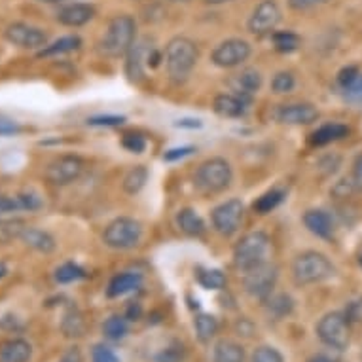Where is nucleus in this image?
Here are the masks:
<instances>
[{
    "mask_svg": "<svg viewBox=\"0 0 362 362\" xmlns=\"http://www.w3.org/2000/svg\"><path fill=\"white\" fill-rule=\"evenodd\" d=\"M197 59H199V49L196 42L190 38L175 36L167 42L163 61H165L167 76L173 83L177 86L185 83L196 69Z\"/></svg>",
    "mask_w": 362,
    "mask_h": 362,
    "instance_id": "obj_1",
    "label": "nucleus"
},
{
    "mask_svg": "<svg viewBox=\"0 0 362 362\" xmlns=\"http://www.w3.org/2000/svg\"><path fill=\"white\" fill-rule=\"evenodd\" d=\"M135 40H137V23L131 16L122 13L110 19V23L107 25V30L99 40V54L108 59H118L129 52Z\"/></svg>",
    "mask_w": 362,
    "mask_h": 362,
    "instance_id": "obj_2",
    "label": "nucleus"
},
{
    "mask_svg": "<svg viewBox=\"0 0 362 362\" xmlns=\"http://www.w3.org/2000/svg\"><path fill=\"white\" fill-rule=\"evenodd\" d=\"M336 275V267L327 255L317 250H305L298 255L292 264V277L298 286L317 285L322 281L332 279Z\"/></svg>",
    "mask_w": 362,
    "mask_h": 362,
    "instance_id": "obj_3",
    "label": "nucleus"
},
{
    "mask_svg": "<svg viewBox=\"0 0 362 362\" xmlns=\"http://www.w3.org/2000/svg\"><path fill=\"white\" fill-rule=\"evenodd\" d=\"M272 252V239L266 232H250L239 239L233 249V266L241 274H247L250 269L269 262Z\"/></svg>",
    "mask_w": 362,
    "mask_h": 362,
    "instance_id": "obj_4",
    "label": "nucleus"
},
{
    "mask_svg": "<svg viewBox=\"0 0 362 362\" xmlns=\"http://www.w3.org/2000/svg\"><path fill=\"white\" fill-rule=\"evenodd\" d=\"M233 180V169L224 158H209L196 169L194 185L205 194H220L230 188Z\"/></svg>",
    "mask_w": 362,
    "mask_h": 362,
    "instance_id": "obj_5",
    "label": "nucleus"
},
{
    "mask_svg": "<svg viewBox=\"0 0 362 362\" xmlns=\"http://www.w3.org/2000/svg\"><path fill=\"white\" fill-rule=\"evenodd\" d=\"M143 239V224L131 216H118L105 228L103 243L108 249L129 250L137 247Z\"/></svg>",
    "mask_w": 362,
    "mask_h": 362,
    "instance_id": "obj_6",
    "label": "nucleus"
},
{
    "mask_svg": "<svg viewBox=\"0 0 362 362\" xmlns=\"http://www.w3.org/2000/svg\"><path fill=\"white\" fill-rule=\"evenodd\" d=\"M317 338L330 349L345 351L351 344L349 319L341 311H330L317 322Z\"/></svg>",
    "mask_w": 362,
    "mask_h": 362,
    "instance_id": "obj_7",
    "label": "nucleus"
},
{
    "mask_svg": "<svg viewBox=\"0 0 362 362\" xmlns=\"http://www.w3.org/2000/svg\"><path fill=\"white\" fill-rule=\"evenodd\" d=\"M277 279H279L277 266L272 264V262H266V264H262V266L255 267V269H250V272L245 274L243 288L250 298L266 302L267 298L274 294Z\"/></svg>",
    "mask_w": 362,
    "mask_h": 362,
    "instance_id": "obj_8",
    "label": "nucleus"
},
{
    "mask_svg": "<svg viewBox=\"0 0 362 362\" xmlns=\"http://www.w3.org/2000/svg\"><path fill=\"white\" fill-rule=\"evenodd\" d=\"M245 218V205L241 199L233 197L228 202L220 203L218 207L213 209L211 222H213L214 232L220 233L222 238H232L239 232Z\"/></svg>",
    "mask_w": 362,
    "mask_h": 362,
    "instance_id": "obj_9",
    "label": "nucleus"
},
{
    "mask_svg": "<svg viewBox=\"0 0 362 362\" xmlns=\"http://www.w3.org/2000/svg\"><path fill=\"white\" fill-rule=\"evenodd\" d=\"M250 54H252V46L249 42L243 38H228L213 49L211 61L220 69H235L243 65L245 61H249Z\"/></svg>",
    "mask_w": 362,
    "mask_h": 362,
    "instance_id": "obj_10",
    "label": "nucleus"
},
{
    "mask_svg": "<svg viewBox=\"0 0 362 362\" xmlns=\"http://www.w3.org/2000/svg\"><path fill=\"white\" fill-rule=\"evenodd\" d=\"M83 169H86V163L80 156H59L54 161H49L48 167H46V178H48L49 185L66 186L82 177Z\"/></svg>",
    "mask_w": 362,
    "mask_h": 362,
    "instance_id": "obj_11",
    "label": "nucleus"
},
{
    "mask_svg": "<svg viewBox=\"0 0 362 362\" xmlns=\"http://www.w3.org/2000/svg\"><path fill=\"white\" fill-rule=\"evenodd\" d=\"M281 19H283V12H281L279 4L275 0H262L250 13L247 29L255 36L274 35L275 27L281 23Z\"/></svg>",
    "mask_w": 362,
    "mask_h": 362,
    "instance_id": "obj_12",
    "label": "nucleus"
},
{
    "mask_svg": "<svg viewBox=\"0 0 362 362\" xmlns=\"http://www.w3.org/2000/svg\"><path fill=\"white\" fill-rule=\"evenodd\" d=\"M154 48V40L148 36H143L133 42L129 52L125 54V76L129 78L131 82L141 83L146 78L148 57Z\"/></svg>",
    "mask_w": 362,
    "mask_h": 362,
    "instance_id": "obj_13",
    "label": "nucleus"
},
{
    "mask_svg": "<svg viewBox=\"0 0 362 362\" xmlns=\"http://www.w3.org/2000/svg\"><path fill=\"white\" fill-rule=\"evenodd\" d=\"M4 38L18 48L38 49V52L48 44V35L44 33V29L35 27V25L21 23V21L8 25L4 30Z\"/></svg>",
    "mask_w": 362,
    "mask_h": 362,
    "instance_id": "obj_14",
    "label": "nucleus"
},
{
    "mask_svg": "<svg viewBox=\"0 0 362 362\" xmlns=\"http://www.w3.org/2000/svg\"><path fill=\"white\" fill-rule=\"evenodd\" d=\"M319 108L311 103H291L275 108L274 118L283 125H311L319 119Z\"/></svg>",
    "mask_w": 362,
    "mask_h": 362,
    "instance_id": "obj_15",
    "label": "nucleus"
},
{
    "mask_svg": "<svg viewBox=\"0 0 362 362\" xmlns=\"http://www.w3.org/2000/svg\"><path fill=\"white\" fill-rule=\"evenodd\" d=\"M252 99L238 93H220L214 97L213 110L222 118H241L249 110Z\"/></svg>",
    "mask_w": 362,
    "mask_h": 362,
    "instance_id": "obj_16",
    "label": "nucleus"
},
{
    "mask_svg": "<svg viewBox=\"0 0 362 362\" xmlns=\"http://www.w3.org/2000/svg\"><path fill=\"white\" fill-rule=\"evenodd\" d=\"M93 18H95V8L86 2H74L57 12V21L65 27H82Z\"/></svg>",
    "mask_w": 362,
    "mask_h": 362,
    "instance_id": "obj_17",
    "label": "nucleus"
},
{
    "mask_svg": "<svg viewBox=\"0 0 362 362\" xmlns=\"http://www.w3.org/2000/svg\"><path fill=\"white\" fill-rule=\"evenodd\" d=\"M303 224L309 232L321 239H330L334 235L332 216L322 209H309L303 214Z\"/></svg>",
    "mask_w": 362,
    "mask_h": 362,
    "instance_id": "obj_18",
    "label": "nucleus"
},
{
    "mask_svg": "<svg viewBox=\"0 0 362 362\" xmlns=\"http://www.w3.org/2000/svg\"><path fill=\"white\" fill-rule=\"evenodd\" d=\"M19 239L23 241L29 249L42 252V255H52L57 247L55 239L52 233L44 232L40 228H33V226H25L23 232L19 233Z\"/></svg>",
    "mask_w": 362,
    "mask_h": 362,
    "instance_id": "obj_19",
    "label": "nucleus"
},
{
    "mask_svg": "<svg viewBox=\"0 0 362 362\" xmlns=\"http://www.w3.org/2000/svg\"><path fill=\"white\" fill-rule=\"evenodd\" d=\"M33 345L23 338H10L0 344V362H29Z\"/></svg>",
    "mask_w": 362,
    "mask_h": 362,
    "instance_id": "obj_20",
    "label": "nucleus"
},
{
    "mask_svg": "<svg viewBox=\"0 0 362 362\" xmlns=\"http://www.w3.org/2000/svg\"><path fill=\"white\" fill-rule=\"evenodd\" d=\"M230 86L238 95L252 99L262 88V74L256 69H245V71H241L232 78Z\"/></svg>",
    "mask_w": 362,
    "mask_h": 362,
    "instance_id": "obj_21",
    "label": "nucleus"
},
{
    "mask_svg": "<svg viewBox=\"0 0 362 362\" xmlns=\"http://www.w3.org/2000/svg\"><path fill=\"white\" fill-rule=\"evenodd\" d=\"M143 285V275L133 274V272H124V274L114 275L110 283H108L107 296L108 298H119L129 294V292L137 291Z\"/></svg>",
    "mask_w": 362,
    "mask_h": 362,
    "instance_id": "obj_22",
    "label": "nucleus"
},
{
    "mask_svg": "<svg viewBox=\"0 0 362 362\" xmlns=\"http://www.w3.org/2000/svg\"><path fill=\"white\" fill-rule=\"evenodd\" d=\"M177 226L180 232L188 235V238H199L205 233V222L199 214L194 211V209L186 207V209H180L177 213Z\"/></svg>",
    "mask_w": 362,
    "mask_h": 362,
    "instance_id": "obj_23",
    "label": "nucleus"
},
{
    "mask_svg": "<svg viewBox=\"0 0 362 362\" xmlns=\"http://www.w3.org/2000/svg\"><path fill=\"white\" fill-rule=\"evenodd\" d=\"M351 133V129L344 124H325L311 135V144L313 146H327L330 143L341 141Z\"/></svg>",
    "mask_w": 362,
    "mask_h": 362,
    "instance_id": "obj_24",
    "label": "nucleus"
},
{
    "mask_svg": "<svg viewBox=\"0 0 362 362\" xmlns=\"http://www.w3.org/2000/svg\"><path fill=\"white\" fill-rule=\"evenodd\" d=\"M80 48H82V38H80V36H63L59 40L52 42V44H46V46L38 52V57H57V55L78 52Z\"/></svg>",
    "mask_w": 362,
    "mask_h": 362,
    "instance_id": "obj_25",
    "label": "nucleus"
},
{
    "mask_svg": "<svg viewBox=\"0 0 362 362\" xmlns=\"http://www.w3.org/2000/svg\"><path fill=\"white\" fill-rule=\"evenodd\" d=\"M61 332L65 334L66 338H82L86 334V319H83L82 311L76 305H71L63 315Z\"/></svg>",
    "mask_w": 362,
    "mask_h": 362,
    "instance_id": "obj_26",
    "label": "nucleus"
},
{
    "mask_svg": "<svg viewBox=\"0 0 362 362\" xmlns=\"http://www.w3.org/2000/svg\"><path fill=\"white\" fill-rule=\"evenodd\" d=\"M213 362H245L243 345L232 339H220L213 349Z\"/></svg>",
    "mask_w": 362,
    "mask_h": 362,
    "instance_id": "obj_27",
    "label": "nucleus"
},
{
    "mask_svg": "<svg viewBox=\"0 0 362 362\" xmlns=\"http://www.w3.org/2000/svg\"><path fill=\"white\" fill-rule=\"evenodd\" d=\"M146 182H148V169L144 165H135L125 173L122 188H124L125 194L135 196V194H139V192L143 190L144 186H146Z\"/></svg>",
    "mask_w": 362,
    "mask_h": 362,
    "instance_id": "obj_28",
    "label": "nucleus"
},
{
    "mask_svg": "<svg viewBox=\"0 0 362 362\" xmlns=\"http://www.w3.org/2000/svg\"><path fill=\"white\" fill-rule=\"evenodd\" d=\"M194 327H196L197 339L203 345H207L218 334V319L211 313H199L194 321Z\"/></svg>",
    "mask_w": 362,
    "mask_h": 362,
    "instance_id": "obj_29",
    "label": "nucleus"
},
{
    "mask_svg": "<svg viewBox=\"0 0 362 362\" xmlns=\"http://www.w3.org/2000/svg\"><path fill=\"white\" fill-rule=\"evenodd\" d=\"M129 334V321L124 315H110L103 322V336L110 341H122Z\"/></svg>",
    "mask_w": 362,
    "mask_h": 362,
    "instance_id": "obj_30",
    "label": "nucleus"
},
{
    "mask_svg": "<svg viewBox=\"0 0 362 362\" xmlns=\"http://www.w3.org/2000/svg\"><path fill=\"white\" fill-rule=\"evenodd\" d=\"M272 40H274L275 52L279 54H294L302 46V38L292 30H275Z\"/></svg>",
    "mask_w": 362,
    "mask_h": 362,
    "instance_id": "obj_31",
    "label": "nucleus"
},
{
    "mask_svg": "<svg viewBox=\"0 0 362 362\" xmlns=\"http://www.w3.org/2000/svg\"><path fill=\"white\" fill-rule=\"evenodd\" d=\"M266 309L267 313L279 321V319H285V317H288V315L292 313V309H294V300H292L288 294H272V296L266 300Z\"/></svg>",
    "mask_w": 362,
    "mask_h": 362,
    "instance_id": "obj_32",
    "label": "nucleus"
},
{
    "mask_svg": "<svg viewBox=\"0 0 362 362\" xmlns=\"http://www.w3.org/2000/svg\"><path fill=\"white\" fill-rule=\"evenodd\" d=\"M197 283L205 288V291H224L228 285L226 275L220 269H197Z\"/></svg>",
    "mask_w": 362,
    "mask_h": 362,
    "instance_id": "obj_33",
    "label": "nucleus"
},
{
    "mask_svg": "<svg viewBox=\"0 0 362 362\" xmlns=\"http://www.w3.org/2000/svg\"><path fill=\"white\" fill-rule=\"evenodd\" d=\"M285 199V192L279 190V188H274V190L266 192V194H262L255 203H252V209H255V213L258 214H267L272 213L274 209H277Z\"/></svg>",
    "mask_w": 362,
    "mask_h": 362,
    "instance_id": "obj_34",
    "label": "nucleus"
},
{
    "mask_svg": "<svg viewBox=\"0 0 362 362\" xmlns=\"http://www.w3.org/2000/svg\"><path fill=\"white\" fill-rule=\"evenodd\" d=\"M86 277V269L80 267L74 262H66L63 266H59L55 269V281L59 285H69V283H74V281H80Z\"/></svg>",
    "mask_w": 362,
    "mask_h": 362,
    "instance_id": "obj_35",
    "label": "nucleus"
},
{
    "mask_svg": "<svg viewBox=\"0 0 362 362\" xmlns=\"http://www.w3.org/2000/svg\"><path fill=\"white\" fill-rule=\"evenodd\" d=\"M296 88V78L294 74L288 71L277 72L274 78H272V91L277 93V95H285V93H291L292 89Z\"/></svg>",
    "mask_w": 362,
    "mask_h": 362,
    "instance_id": "obj_36",
    "label": "nucleus"
},
{
    "mask_svg": "<svg viewBox=\"0 0 362 362\" xmlns=\"http://www.w3.org/2000/svg\"><path fill=\"white\" fill-rule=\"evenodd\" d=\"M186 349L180 341H173L154 356L156 362H185Z\"/></svg>",
    "mask_w": 362,
    "mask_h": 362,
    "instance_id": "obj_37",
    "label": "nucleus"
},
{
    "mask_svg": "<svg viewBox=\"0 0 362 362\" xmlns=\"http://www.w3.org/2000/svg\"><path fill=\"white\" fill-rule=\"evenodd\" d=\"M250 362H285V356L279 349H275L272 345H260L252 351Z\"/></svg>",
    "mask_w": 362,
    "mask_h": 362,
    "instance_id": "obj_38",
    "label": "nucleus"
},
{
    "mask_svg": "<svg viewBox=\"0 0 362 362\" xmlns=\"http://www.w3.org/2000/svg\"><path fill=\"white\" fill-rule=\"evenodd\" d=\"M91 362H122L118 353L107 344H95L91 347Z\"/></svg>",
    "mask_w": 362,
    "mask_h": 362,
    "instance_id": "obj_39",
    "label": "nucleus"
},
{
    "mask_svg": "<svg viewBox=\"0 0 362 362\" xmlns=\"http://www.w3.org/2000/svg\"><path fill=\"white\" fill-rule=\"evenodd\" d=\"M21 211H25V209L19 194H16V196H0V216L10 213H21Z\"/></svg>",
    "mask_w": 362,
    "mask_h": 362,
    "instance_id": "obj_40",
    "label": "nucleus"
},
{
    "mask_svg": "<svg viewBox=\"0 0 362 362\" xmlns=\"http://www.w3.org/2000/svg\"><path fill=\"white\" fill-rule=\"evenodd\" d=\"M122 146L125 150H129L133 154H141L146 148V141H144L143 135H137V133H129V135H124L122 139Z\"/></svg>",
    "mask_w": 362,
    "mask_h": 362,
    "instance_id": "obj_41",
    "label": "nucleus"
},
{
    "mask_svg": "<svg viewBox=\"0 0 362 362\" xmlns=\"http://www.w3.org/2000/svg\"><path fill=\"white\" fill-rule=\"evenodd\" d=\"M341 93L349 103H355V105H362V74L356 76V80L351 86H347L345 89H341Z\"/></svg>",
    "mask_w": 362,
    "mask_h": 362,
    "instance_id": "obj_42",
    "label": "nucleus"
},
{
    "mask_svg": "<svg viewBox=\"0 0 362 362\" xmlns=\"http://www.w3.org/2000/svg\"><path fill=\"white\" fill-rule=\"evenodd\" d=\"M358 74H361V72H358V69H356L355 65L344 66V69H341V71L338 72V86H339V89H345V88H347V86H351V83L355 82Z\"/></svg>",
    "mask_w": 362,
    "mask_h": 362,
    "instance_id": "obj_43",
    "label": "nucleus"
},
{
    "mask_svg": "<svg viewBox=\"0 0 362 362\" xmlns=\"http://www.w3.org/2000/svg\"><path fill=\"white\" fill-rule=\"evenodd\" d=\"M124 122V116H95V118L88 119V125H107V127H114V125H122Z\"/></svg>",
    "mask_w": 362,
    "mask_h": 362,
    "instance_id": "obj_44",
    "label": "nucleus"
},
{
    "mask_svg": "<svg viewBox=\"0 0 362 362\" xmlns=\"http://www.w3.org/2000/svg\"><path fill=\"white\" fill-rule=\"evenodd\" d=\"M196 152V148L194 146H180V148H171L167 150L165 154H163V160L165 161H178L182 160V158H186V156H190Z\"/></svg>",
    "mask_w": 362,
    "mask_h": 362,
    "instance_id": "obj_45",
    "label": "nucleus"
},
{
    "mask_svg": "<svg viewBox=\"0 0 362 362\" xmlns=\"http://www.w3.org/2000/svg\"><path fill=\"white\" fill-rule=\"evenodd\" d=\"M288 2V6L292 10H296V12H303V10H309V8L319 6L322 2H327V0H286Z\"/></svg>",
    "mask_w": 362,
    "mask_h": 362,
    "instance_id": "obj_46",
    "label": "nucleus"
},
{
    "mask_svg": "<svg viewBox=\"0 0 362 362\" xmlns=\"http://www.w3.org/2000/svg\"><path fill=\"white\" fill-rule=\"evenodd\" d=\"M59 362H83V356H82V351L80 347H69V349L63 353V356L59 358Z\"/></svg>",
    "mask_w": 362,
    "mask_h": 362,
    "instance_id": "obj_47",
    "label": "nucleus"
},
{
    "mask_svg": "<svg viewBox=\"0 0 362 362\" xmlns=\"http://www.w3.org/2000/svg\"><path fill=\"white\" fill-rule=\"evenodd\" d=\"M127 321H139L141 317H143V308H141V303L139 302H131L125 309V315H124Z\"/></svg>",
    "mask_w": 362,
    "mask_h": 362,
    "instance_id": "obj_48",
    "label": "nucleus"
},
{
    "mask_svg": "<svg viewBox=\"0 0 362 362\" xmlns=\"http://www.w3.org/2000/svg\"><path fill=\"white\" fill-rule=\"evenodd\" d=\"M235 330L239 332V336L249 338V336H252V332H255V325H252L247 317H241L238 321V325H235Z\"/></svg>",
    "mask_w": 362,
    "mask_h": 362,
    "instance_id": "obj_49",
    "label": "nucleus"
},
{
    "mask_svg": "<svg viewBox=\"0 0 362 362\" xmlns=\"http://www.w3.org/2000/svg\"><path fill=\"white\" fill-rule=\"evenodd\" d=\"M21 127H19L16 122H10V119H0V135H16L19 133Z\"/></svg>",
    "mask_w": 362,
    "mask_h": 362,
    "instance_id": "obj_50",
    "label": "nucleus"
},
{
    "mask_svg": "<svg viewBox=\"0 0 362 362\" xmlns=\"http://www.w3.org/2000/svg\"><path fill=\"white\" fill-rule=\"evenodd\" d=\"M353 178H355V185L362 190V154L355 160V165H353Z\"/></svg>",
    "mask_w": 362,
    "mask_h": 362,
    "instance_id": "obj_51",
    "label": "nucleus"
},
{
    "mask_svg": "<svg viewBox=\"0 0 362 362\" xmlns=\"http://www.w3.org/2000/svg\"><path fill=\"white\" fill-rule=\"evenodd\" d=\"M177 127H188V129H196V127H202V122L199 119H192V118H186V119H178Z\"/></svg>",
    "mask_w": 362,
    "mask_h": 362,
    "instance_id": "obj_52",
    "label": "nucleus"
},
{
    "mask_svg": "<svg viewBox=\"0 0 362 362\" xmlns=\"http://www.w3.org/2000/svg\"><path fill=\"white\" fill-rule=\"evenodd\" d=\"M308 362H336V361H334V358H330L328 355H315V356H311Z\"/></svg>",
    "mask_w": 362,
    "mask_h": 362,
    "instance_id": "obj_53",
    "label": "nucleus"
},
{
    "mask_svg": "<svg viewBox=\"0 0 362 362\" xmlns=\"http://www.w3.org/2000/svg\"><path fill=\"white\" fill-rule=\"evenodd\" d=\"M211 6H220V4H226V2H233V0H205Z\"/></svg>",
    "mask_w": 362,
    "mask_h": 362,
    "instance_id": "obj_54",
    "label": "nucleus"
},
{
    "mask_svg": "<svg viewBox=\"0 0 362 362\" xmlns=\"http://www.w3.org/2000/svg\"><path fill=\"white\" fill-rule=\"evenodd\" d=\"M6 274H8L6 264H2V262H0V279H2V277H4Z\"/></svg>",
    "mask_w": 362,
    "mask_h": 362,
    "instance_id": "obj_55",
    "label": "nucleus"
},
{
    "mask_svg": "<svg viewBox=\"0 0 362 362\" xmlns=\"http://www.w3.org/2000/svg\"><path fill=\"white\" fill-rule=\"evenodd\" d=\"M38 2H44V4H59L63 0H38Z\"/></svg>",
    "mask_w": 362,
    "mask_h": 362,
    "instance_id": "obj_56",
    "label": "nucleus"
},
{
    "mask_svg": "<svg viewBox=\"0 0 362 362\" xmlns=\"http://www.w3.org/2000/svg\"><path fill=\"white\" fill-rule=\"evenodd\" d=\"M169 2H190V0H169Z\"/></svg>",
    "mask_w": 362,
    "mask_h": 362,
    "instance_id": "obj_57",
    "label": "nucleus"
},
{
    "mask_svg": "<svg viewBox=\"0 0 362 362\" xmlns=\"http://www.w3.org/2000/svg\"><path fill=\"white\" fill-rule=\"evenodd\" d=\"M358 264H361V266H362V256H361V258H358Z\"/></svg>",
    "mask_w": 362,
    "mask_h": 362,
    "instance_id": "obj_58",
    "label": "nucleus"
}]
</instances>
